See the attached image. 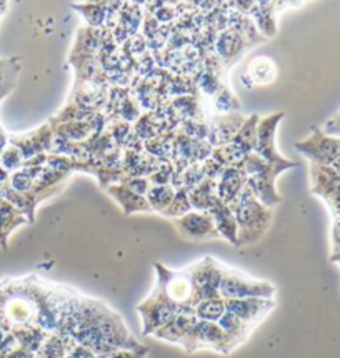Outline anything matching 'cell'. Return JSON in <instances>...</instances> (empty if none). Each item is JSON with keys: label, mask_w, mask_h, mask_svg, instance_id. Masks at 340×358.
Listing matches in <instances>:
<instances>
[{"label": "cell", "mask_w": 340, "mask_h": 358, "mask_svg": "<svg viewBox=\"0 0 340 358\" xmlns=\"http://www.w3.org/2000/svg\"><path fill=\"white\" fill-rule=\"evenodd\" d=\"M215 197V180H212V178H204L197 187H194V189L189 192L192 208L197 212H207Z\"/></svg>", "instance_id": "obj_27"}, {"label": "cell", "mask_w": 340, "mask_h": 358, "mask_svg": "<svg viewBox=\"0 0 340 358\" xmlns=\"http://www.w3.org/2000/svg\"><path fill=\"white\" fill-rule=\"evenodd\" d=\"M247 176L242 169H224L220 177L215 180L217 197L222 202L229 205L232 200L241 194V190L246 187Z\"/></svg>", "instance_id": "obj_19"}, {"label": "cell", "mask_w": 340, "mask_h": 358, "mask_svg": "<svg viewBox=\"0 0 340 358\" xmlns=\"http://www.w3.org/2000/svg\"><path fill=\"white\" fill-rule=\"evenodd\" d=\"M295 148L311 160V164L332 165L340 159V138L330 137L322 129H313L307 138L295 143Z\"/></svg>", "instance_id": "obj_7"}, {"label": "cell", "mask_w": 340, "mask_h": 358, "mask_svg": "<svg viewBox=\"0 0 340 358\" xmlns=\"http://www.w3.org/2000/svg\"><path fill=\"white\" fill-rule=\"evenodd\" d=\"M322 132H324L325 135H330V137L340 138V112H337L332 119H329L325 122Z\"/></svg>", "instance_id": "obj_44"}, {"label": "cell", "mask_w": 340, "mask_h": 358, "mask_svg": "<svg viewBox=\"0 0 340 358\" xmlns=\"http://www.w3.org/2000/svg\"><path fill=\"white\" fill-rule=\"evenodd\" d=\"M276 2H254V7L248 12V17H252L255 29L262 34V37H272L277 32L276 24Z\"/></svg>", "instance_id": "obj_22"}, {"label": "cell", "mask_w": 340, "mask_h": 358, "mask_svg": "<svg viewBox=\"0 0 340 358\" xmlns=\"http://www.w3.org/2000/svg\"><path fill=\"white\" fill-rule=\"evenodd\" d=\"M54 130L55 137L62 138L67 142H85L90 135L94 134L92 127L87 120L82 122H64V124H57V122H49Z\"/></svg>", "instance_id": "obj_24"}, {"label": "cell", "mask_w": 340, "mask_h": 358, "mask_svg": "<svg viewBox=\"0 0 340 358\" xmlns=\"http://www.w3.org/2000/svg\"><path fill=\"white\" fill-rule=\"evenodd\" d=\"M106 192L111 197L115 200V203L119 205L120 210L124 212L125 217L132 215V213H141V212H152L149 202L142 195H137L135 192L129 190L127 187L122 185V183H113V185L107 187Z\"/></svg>", "instance_id": "obj_18"}, {"label": "cell", "mask_w": 340, "mask_h": 358, "mask_svg": "<svg viewBox=\"0 0 340 358\" xmlns=\"http://www.w3.org/2000/svg\"><path fill=\"white\" fill-rule=\"evenodd\" d=\"M172 224L178 235L189 242H207V240L220 238L213 220L207 212L192 210L184 217L173 218Z\"/></svg>", "instance_id": "obj_11"}, {"label": "cell", "mask_w": 340, "mask_h": 358, "mask_svg": "<svg viewBox=\"0 0 340 358\" xmlns=\"http://www.w3.org/2000/svg\"><path fill=\"white\" fill-rule=\"evenodd\" d=\"M147 348L143 350H115L106 355H99L97 358H146Z\"/></svg>", "instance_id": "obj_43"}, {"label": "cell", "mask_w": 340, "mask_h": 358, "mask_svg": "<svg viewBox=\"0 0 340 358\" xmlns=\"http://www.w3.org/2000/svg\"><path fill=\"white\" fill-rule=\"evenodd\" d=\"M204 178L206 177H204L202 162H194V164H190L184 172L178 173L176 177H172L170 185H172L176 190L180 189V190L190 192L194 187H197Z\"/></svg>", "instance_id": "obj_33"}, {"label": "cell", "mask_w": 340, "mask_h": 358, "mask_svg": "<svg viewBox=\"0 0 340 358\" xmlns=\"http://www.w3.org/2000/svg\"><path fill=\"white\" fill-rule=\"evenodd\" d=\"M332 243H334V253H340V218H335L334 220Z\"/></svg>", "instance_id": "obj_46"}, {"label": "cell", "mask_w": 340, "mask_h": 358, "mask_svg": "<svg viewBox=\"0 0 340 358\" xmlns=\"http://www.w3.org/2000/svg\"><path fill=\"white\" fill-rule=\"evenodd\" d=\"M27 224V218L22 215L14 205L8 203L7 200L0 199V248L6 250L8 237H10L12 232Z\"/></svg>", "instance_id": "obj_23"}, {"label": "cell", "mask_w": 340, "mask_h": 358, "mask_svg": "<svg viewBox=\"0 0 340 358\" xmlns=\"http://www.w3.org/2000/svg\"><path fill=\"white\" fill-rule=\"evenodd\" d=\"M119 183L127 187L129 190L135 192L137 195H142V197H146L147 192H149V189L152 187L150 180L147 177H127V176H124Z\"/></svg>", "instance_id": "obj_41"}, {"label": "cell", "mask_w": 340, "mask_h": 358, "mask_svg": "<svg viewBox=\"0 0 340 358\" xmlns=\"http://www.w3.org/2000/svg\"><path fill=\"white\" fill-rule=\"evenodd\" d=\"M137 312L142 318L143 335H147V337L152 335V337H154L157 331L164 329L170 320H173V317H176L180 310L170 302L159 288L154 287L152 294L147 296L141 305H137Z\"/></svg>", "instance_id": "obj_5"}, {"label": "cell", "mask_w": 340, "mask_h": 358, "mask_svg": "<svg viewBox=\"0 0 340 358\" xmlns=\"http://www.w3.org/2000/svg\"><path fill=\"white\" fill-rule=\"evenodd\" d=\"M62 190H64V185H59L45 192H27V194H17V192L12 190L6 182L2 185V190H0V199L7 200L8 203L14 205L17 210L27 218L29 224H32V222L36 220L37 205L45 202V200H49L50 197H55V195L60 194Z\"/></svg>", "instance_id": "obj_13"}, {"label": "cell", "mask_w": 340, "mask_h": 358, "mask_svg": "<svg viewBox=\"0 0 340 358\" xmlns=\"http://www.w3.org/2000/svg\"><path fill=\"white\" fill-rule=\"evenodd\" d=\"M311 190L329 205L334 218L340 215V177L329 165L311 164Z\"/></svg>", "instance_id": "obj_9"}, {"label": "cell", "mask_w": 340, "mask_h": 358, "mask_svg": "<svg viewBox=\"0 0 340 358\" xmlns=\"http://www.w3.org/2000/svg\"><path fill=\"white\" fill-rule=\"evenodd\" d=\"M260 117L254 113V115L246 117L243 124L239 130L237 135L232 138L230 142H234L235 145L241 147L246 154H252L255 148V142H257V125H259Z\"/></svg>", "instance_id": "obj_30"}, {"label": "cell", "mask_w": 340, "mask_h": 358, "mask_svg": "<svg viewBox=\"0 0 340 358\" xmlns=\"http://www.w3.org/2000/svg\"><path fill=\"white\" fill-rule=\"evenodd\" d=\"M202 170H204V177L217 180V178L220 177V173L224 172V167H222L219 162L213 160L212 157H208V159L202 162Z\"/></svg>", "instance_id": "obj_42"}, {"label": "cell", "mask_w": 340, "mask_h": 358, "mask_svg": "<svg viewBox=\"0 0 340 358\" xmlns=\"http://www.w3.org/2000/svg\"><path fill=\"white\" fill-rule=\"evenodd\" d=\"M142 14L141 8L135 3H122L119 22L112 30L113 41L115 42H127L130 37L135 36L139 25H141Z\"/></svg>", "instance_id": "obj_20"}, {"label": "cell", "mask_w": 340, "mask_h": 358, "mask_svg": "<svg viewBox=\"0 0 340 358\" xmlns=\"http://www.w3.org/2000/svg\"><path fill=\"white\" fill-rule=\"evenodd\" d=\"M213 107H215L217 115H224V113H234L239 112V102L234 97L232 92L227 90L225 87L213 95Z\"/></svg>", "instance_id": "obj_37"}, {"label": "cell", "mask_w": 340, "mask_h": 358, "mask_svg": "<svg viewBox=\"0 0 340 358\" xmlns=\"http://www.w3.org/2000/svg\"><path fill=\"white\" fill-rule=\"evenodd\" d=\"M157 273L155 287L172 302L178 310L195 307L194 285L190 280L189 267L185 270H170L162 264L154 265Z\"/></svg>", "instance_id": "obj_4"}, {"label": "cell", "mask_w": 340, "mask_h": 358, "mask_svg": "<svg viewBox=\"0 0 340 358\" xmlns=\"http://www.w3.org/2000/svg\"><path fill=\"white\" fill-rule=\"evenodd\" d=\"M194 313L199 320L217 323L225 313V300L222 296H211V299L200 300L194 307Z\"/></svg>", "instance_id": "obj_32"}, {"label": "cell", "mask_w": 340, "mask_h": 358, "mask_svg": "<svg viewBox=\"0 0 340 358\" xmlns=\"http://www.w3.org/2000/svg\"><path fill=\"white\" fill-rule=\"evenodd\" d=\"M180 134H184L185 137L192 138V141H206L208 135V125L206 122L200 119H190V120H182L180 122Z\"/></svg>", "instance_id": "obj_38"}, {"label": "cell", "mask_w": 340, "mask_h": 358, "mask_svg": "<svg viewBox=\"0 0 340 358\" xmlns=\"http://www.w3.org/2000/svg\"><path fill=\"white\" fill-rule=\"evenodd\" d=\"M173 195H176V189L172 185H152L149 192H147L146 199L149 202L152 212L164 213L167 207L172 202Z\"/></svg>", "instance_id": "obj_34"}, {"label": "cell", "mask_w": 340, "mask_h": 358, "mask_svg": "<svg viewBox=\"0 0 340 358\" xmlns=\"http://www.w3.org/2000/svg\"><path fill=\"white\" fill-rule=\"evenodd\" d=\"M204 348L219 353H230L234 350L232 343L222 331L219 323L197 320L184 350L187 353H194L197 350H204Z\"/></svg>", "instance_id": "obj_8"}, {"label": "cell", "mask_w": 340, "mask_h": 358, "mask_svg": "<svg viewBox=\"0 0 340 358\" xmlns=\"http://www.w3.org/2000/svg\"><path fill=\"white\" fill-rule=\"evenodd\" d=\"M65 358H97V355H95L94 352H90L89 348L80 347V345L73 343L72 347L69 348V352H67V355H65Z\"/></svg>", "instance_id": "obj_45"}, {"label": "cell", "mask_w": 340, "mask_h": 358, "mask_svg": "<svg viewBox=\"0 0 340 358\" xmlns=\"http://www.w3.org/2000/svg\"><path fill=\"white\" fill-rule=\"evenodd\" d=\"M194 210L190 205V200H189V192L185 190H176V195H173L172 202L167 207V210H165L162 215L170 218V220H173V218H178V217H184L187 213Z\"/></svg>", "instance_id": "obj_35"}, {"label": "cell", "mask_w": 340, "mask_h": 358, "mask_svg": "<svg viewBox=\"0 0 340 358\" xmlns=\"http://www.w3.org/2000/svg\"><path fill=\"white\" fill-rule=\"evenodd\" d=\"M2 185H3V183H0V190H2Z\"/></svg>", "instance_id": "obj_49"}, {"label": "cell", "mask_w": 340, "mask_h": 358, "mask_svg": "<svg viewBox=\"0 0 340 358\" xmlns=\"http://www.w3.org/2000/svg\"><path fill=\"white\" fill-rule=\"evenodd\" d=\"M24 164L25 160L24 157H22L19 148L12 145V143H7V147L3 148L2 154H0V169L10 176V173H14L17 170L24 167Z\"/></svg>", "instance_id": "obj_36"}, {"label": "cell", "mask_w": 340, "mask_h": 358, "mask_svg": "<svg viewBox=\"0 0 340 358\" xmlns=\"http://www.w3.org/2000/svg\"><path fill=\"white\" fill-rule=\"evenodd\" d=\"M199 318L195 317L194 310L192 308H184L173 317V320H170L164 329H160L154 335L155 338L164 340V342L180 345L182 348H185L187 342H189L192 330H194L195 323H197Z\"/></svg>", "instance_id": "obj_16"}, {"label": "cell", "mask_w": 340, "mask_h": 358, "mask_svg": "<svg viewBox=\"0 0 340 358\" xmlns=\"http://www.w3.org/2000/svg\"><path fill=\"white\" fill-rule=\"evenodd\" d=\"M230 210L234 212L237 222V242L239 247L254 245L267 234L272 224L274 212L267 208L254 197L247 183L241 190V194L229 203Z\"/></svg>", "instance_id": "obj_1"}, {"label": "cell", "mask_w": 340, "mask_h": 358, "mask_svg": "<svg viewBox=\"0 0 340 358\" xmlns=\"http://www.w3.org/2000/svg\"><path fill=\"white\" fill-rule=\"evenodd\" d=\"M247 42L239 36L237 32H232V30L225 29L222 30L215 41V50L219 57L227 65H232L234 62H237L239 57L242 55L243 49H246Z\"/></svg>", "instance_id": "obj_21"}, {"label": "cell", "mask_w": 340, "mask_h": 358, "mask_svg": "<svg viewBox=\"0 0 340 358\" xmlns=\"http://www.w3.org/2000/svg\"><path fill=\"white\" fill-rule=\"evenodd\" d=\"M246 152L234 142H227L224 145L215 147L212 150V159L217 160L224 169H241L243 160L247 159Z\"/></svg>", "instance_id": "obj_28"}, {"label": "cell", "mask_w": 340, "mask_h": 358, "mask_svg": "<svg viewBox=\"0 0 340 358\" xmlns=\"http://www.w3.org/2000/svg\"><path fill=\"white\" fill-rule=\"evenodd\" d=\"M285 117L283 112H277L272 113V115L264 117V119L259 120V125H257V142H255V148L254 154H257L260 159H264L269 164H276V165H282V164H289V159L282 157L277 152L276 147V132L277 127L281 124V120Z\"/></svg>", "instance_id": "obj_10"}, {"label": "cell", "mask_w": 340, "mask_h": 358, "mask_svg": "<svg viewBox=\"0 0 340 358\" xmlns=\"http://www.w3.org/2000/svg\"><path fill=\"white\" fill-rule=\"evenodd\" d=\"M73 10H77L89 24V27L102 29L107 20V2L92 3H73Z\"/></svg>", "instance_id": "obj_31"}, {"label": "cell", "mask_w": 340, "mask_h": 358, "mask_svg": "<svg viewBox=\"0 0 340 358\" xmlns=\"http://www.w3.org/2000/svg\"><path fill=\"white\" fill-rule=\"evenodd\" d=\"M217 323H219L222 331H224V334L227 335V338L230 340V343H232L234 348H237L239 345L246 342V340L248 338V335H250L252 330H254L250 325H247V323L239 320L237 317L232 315L230 312H227V310Z\"/></svg>", "instance_id": "obj_25"}, {"label": "cell", "mask_w": 340, "mask_h": 358, "mask_svg": "<svg viewBox=\"0 0 340 358\" xmlns=\"http://www.w3.org/2000/svg\"><path fill=\"white\" fill-rule=\"evenodd\" d=\"M207 213L213 220V225H215L220 238L227 240L230 245L239 247L237 222H235V215H234V212L230 210L229 205L222 202L219 197H215L213 199V202L211 203V207H208Z\"/></svg>", "instance_id": "obj_17"}, {"label": "cell", "mask_w": 340, "mask_h": 358, "mask_svg": "<svg viewBox=\"0 0 340 358\" xmlns=\"http://www.w3.org/2000/svg\"><path fill=\"white\" fill-rule=\"evenodd\" d=\"M276 287L272 283L247 277L242 272L234 268H227L224 265L219 295L224 300H246V299H264L274 300Z\"/></svg>", "instance_id": "obj_3"}, {"label": "cell", "mask_w": 340, "mask_h": 358, "mask_svg": "<svg viewBox=\"0 0 340 358\" xmlns=\"http://www.w3.org/2000/svg\"><path fill=\"white\" fill-rule=\"evenodd\" d=\"M197 84H199L200 89L204 90V94H206V95H212V97L217 94V92H219V90L222 89L219 78H217L215 72L211 71V69H207L206 72H202V76L199 77Z\"/></svg>", "instance_id": "obj_40"}, {"label": "cell", "mask_w": 340, "mask_h": 358, "mask_svg": "<svg viewBox=\"0 0 340 358\" xmlns=\"http://www.w3.org/2000/svg\"><path fill=\"white\" fill-rule=\"evenodd\" d=\"M330 167H332V169L335 170V173H337V176L340 177V159H337V160H335V162H334V164H332V165H330Z\"/></svg>", "instance_id": "obj_47"}, {"label": "cell", "mask_w": 340, "mask_h": 358, "mask_svg": "<svg viewBox=\"0 0 340 358\" xmlns=\"http://www.w3.org/2000/svg\"><path fill=\"white\" fill-rule=\"evenodd\" d=\"M295 167H297V162L294 160H290L289 164L276 165L269 164L252 152L243 160L241 169L247 176V187L252 190L254 197L267 208H272L277 203H281V195L276 190V178L285 170Z\"/></svg>", "instance_id": "obj_2"}, {"label": "cell", "mask_w": 340, "mask_h": 358, "mask_svg": "<svg viewBox=\"0 0 340 358\" xmlns=\"http://www.w3.org/2000/svg\"><path fill=\"white\" fill-rule=\"evenodd\" d=\"M173 177V167H172V162L170 160H162L159 164L157 170L149 176L150 185H169L172 182Z\"/></svg>", "instance_id": "obj_39"}, {"label": "cell", "mask_w": 340, "mask_h": 358, "mask_svg": "<svg viewBox=\"0 0 340 358\" xmlns=\"http://www.w3.org/2000/svg\"><path fill=\"white\" fill-rule=\"evenodd\" d=\"M20 73V60L2 59L0 60V100L6 99L12 90L15 89Z\"/></svg>", "instance_id": "obj_29"}, {"label": "cell", "mask_w": 340, "mask_h": 358, "mask_svg": "<svg viewBox=\"0 0 340 358\" xmlns=\"http://www.w3.org/2000/svg\"><path fill=\"white\" fill-rule=\"evenodd\" d=\"M277 69L276 64L272 60L267 59V57H257V59L248 65V72L246 77H248L247 89L254 85H267L276 78Z\"/></svg>", "instance_id": "obj_26"}, {"label": "cell", "mask_w": 340, "mask_h": 358, "mask_svg": "<svg viewBox=\"0 0 340 358\" xmlns=\"http://www.w3.org/2000/svg\"><path fill=\"white\" fill-rule=\"evenodd\" d=\"M189 272L192 285H194L195 305L204 299L220 296L219 287L222 275H224V265H220L219 262L211 259V257H206L204 260L190 265Z\"/></svg>", "instance_id": "obj_6"}, {"label": "cell", "mask_w": 340, "mask_h": 358, "mask_svg": "<svg viewBox=\"0 0 340 358\" xmlns=\"http://www.w3.org/2000/svg\"><path fill=\"white\" fill-rule=\"evenodd\" d=\"M276 307V300L246 299V300H225V310L242 320L252 329H255L265 317Z\"/></svg>", "instance_id": "obj_14"}, {"label": "cell", "mask_w": 340, "mask_h": 358, "mask_svg": "<svg viewBox=\"0 0 340 358\" xmlns=\"http://www.w3.org/2000/svg\"><path fill=\"white\" fill-rule=\"evenodd\" d=\"M243 120H246V117L241 112L224 113V115H217L215 113V115H212L211 122H208V145L215 148L232 141L239 130H241Z\"/></svg>", "instance_id": "obj_15"}, {"label": "cell", "mask_w": 340, "mask_h": 358, "mask_svg": "<svg viewBox=\"0 0 340 358\" xmlns=\"http://www.w3.org/2000/svg\"><path fill=\"white\" fill-rule=\"evenodd\" d=\"M330 260L335 262V264H340V253H332V257H330Z\"/></svg>", "instance_id": "obj_48"}, {"label": "cell", "mask_w": 340, "mask_h": 358, "mask_svg": "<svg viewBox=\"0 0 340 358\" xmlns=\"http://www.w3.org/2000/svg\"><path fill=\"white\" fill-rule=\"evenodd\" d=\"M52 141H54V130L50 124H43L37 130L27 134L8 135V143L19 148L25 162L41 154H49Z\"/></svg>", "instance_id": "obj_12"}]
</instances>
